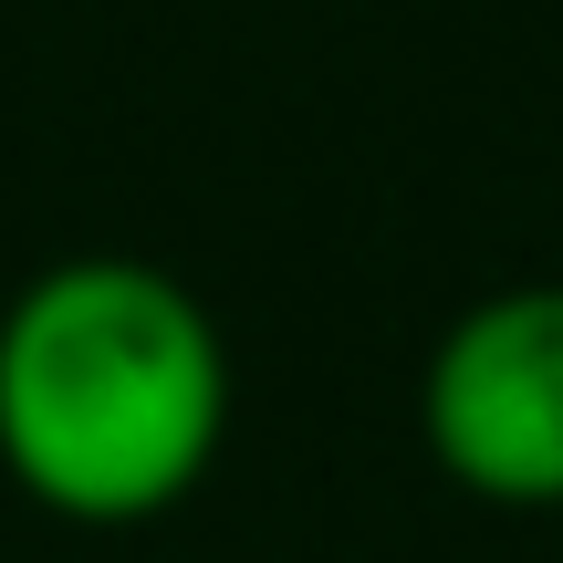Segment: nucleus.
<instances>
[{
    "label": "nucleus",
    "mask_w": 563,
    "mask_h": 563,
    "mask_svg": "<svg viewBox=\"0 0 563 563\" xmlns=\"http://www.w3.org/2000/svg\"><path fill=\"white\" fill-rule=\"evenodd\" d=\"M230 439V355L157 262H53L0 313V470L63 522H157Z\"/></svg>",
    "instance_id": "1"
},
{
    "label": "nucleus",
    "mask_w": 563,
    "mask_h": 563,
    "mask_svg": "<svg viewBox=\"0 0 563 563\" xmlns=\"http://www.w3.org/2000/svg\"><path fill=\"white\" fill-rule=\"evenodd\" d=\"M428 449L501 511L563 501V282H511L439 334L418 386Z\"/></svg>",
    "instance_id": "2"
}]
</instances>
